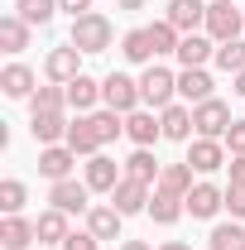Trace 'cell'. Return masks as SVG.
I'll return each mask as SVG.
<instances>
[{
	"mask_svg": "<svg viewBox=\"0 0 245 250\" xmlns=\"http://www.w3.org/2000/svg\"><path fill=\"white\" fill-rule=\"evenodd\" d=\"M67 43H72L77 53H106V48H111V20L96 15V10L77 15V20H72V34H67Z\"/></svg>",
	"mask_w": 245,
	"mask_h": 250,
	"instance_id": "obj_1",
	"label": "cell"
},
{
	"mask_svg": "<svg viewBox=\"0 0 245 250\" xmlns=\"http://www.w3.org/2000/svg\"><path fill=\"white\" fill-rule=\"evenodd\" d=\"M173 92H178V77H173L168 67L149 62V67H144V77H140V96H144V106L163 111V106H173Z\"/></svg>",
	"mask_w": 245,
	"mask_h": 250,
	"instance_id": "obj_2",
	"label": "cell"
},
{
	"mask_svg": "<svg viewBox=\"0 0 245 250\" xmlns=\"http://www.w3.org/2000/svg\"><path fill=\"white\" fill-rule=\"evenodd\" d=\"M245 29V10H236L231 0H212L207 5V39L226 43V39H241Z\"/></svg>",
	"mask_w": 245,
	"mask_h": 250,
	"instance_id": "obj_3",
	"label": "cell"
},
{
	"mask_svg": "<svg viewBox=\"0 0 245 250\" xmlns=\"http://www.w3.org/2000/svg\"><path fill=\"white\" fill-rule=\"evenodd\" d=\"M101 101L111 106V111H121V116H130V111H140V82L135 77H125V72H111L106 82H101Z\"/></svg>",
	"mask_w": 245,
	"mask_h": 250,
	"instance_id": "obj_4",
	"label": "cell"
},
{
	"mask_svg": "<svg viewBox=\"0 0 245 250\" xmlns=\"http://www.w3.org/2000/svg\"><path fill=\"white\" fill-rule=\"evenodd\" d=\"M192 125H197V135H202V140H226V130H231V106L212 96V101L192 106Z\"/></svg>",
	"mask_w": 245,
	"mask_h": 250,
	"instance_id": "obj_5",
	"label": "cell"
},
{
	"mask_svg": "<svg viewBox=\"0 0 245 250\" xmlns=\"http://www.w3.org/2000/svg\"><path fill=\"white\" fill-rule=\"evenodd\" d=\"M149 183H140V178H121L116 183V192H111V207L121 212V217H130V212H149Z\"/></svg>",
	"mask_w": 245,
	"mask_h": 250,
	"instance_id": "obj_6",
	"label": "cell"
},
{
	"mask_svg": "<svg viewBox=\"0 0 245 250\" xmlns=\"http://www.w3.org/2000/svg\"><path fill=\"white\" fill-rule=\"evenodd\" d=\"M163 20L178 34H197V29H207V5L202 0H168V15Z\"/></svg>",
	"mask_w": 245,
	"mask_h": 250,
	"instance_id": "obj_7",
	"label": "cell"
},
{
	"mask_svg": "<svg viewBox=\"0 0 245 250\" xmlns=\"http://www.w3.org/2000/svg\"><path fill=\"white\" fill-rule=\"evenodd\" d=\"M87 197H92V188L77 183V178H62V183H53V192H48V202H53L58 212H67V217H72V212H92Z\"/></svg>",
	"mask_w": 245,
	"mask_h": 250,
	"instance_id": "obj_8",
	"label": "cell"
},
{
	"mask_svg": "<svg viewBox=\"0 0 245 250\" xmlns=\"http://www.w3.org/2000/svg\"><path fill=\"white\" fill-rule=\"evenodd\" d=\"M187 164H192V173H216V168H226V149L216 145V140H192L187 145Z\"/></svg>",
	"mask_w": 245,
	"mask_h": 250,
	"instance_id": "obj_9",
	"label": "cell"
},
{
	"mask_svg": "<svg viewBox=\"0 0 245 250\" xmlns=\"http://www.w3.org/2000/svg\"><path fill=\"white\" fill-rule=\"evenodd\" d=\"M72 164H77V154H72L67 145H43V149H39V173L53 178V183H62V178L72 173Z\"/></svg>",
	"mask_w": 245,
	"mask_h": 250,
	"instance_id": "obj_10",
	"label": "cell"
},
{
	"mask_svg": "<svg viewBox=\"0 0 245 250\" xmlns=\"http://www.w3.org/2000/svg\"><path fill=\"white\" fill-rule=\"evenodd\" d=\"M82 53H77V48H72V43H62V48H53V53H48V62H43V72H48V77H53V82H62V87H67V82H72V77H82Z\"/></svg>",
	"mask_w": 245,
	"mask_h": 250,
	"instance_id": "obj_11",
	"label": "cell"
},
{
	"mask_svg": "<svg viewBox=\"0 0 245 250\" xmlns=\"http://www.w3.org/2000/svg\"><path fill=\"white\" fill-rule=\"evenodd\" d=\"M221 207H226V192L216 183H192V192H187V212H192V217L207 221V217H216Z\"/></svg>",
	"mask_w": 245,
	"mask_h": 250,
	"instance_id": "obj_12",
	"label": "cell"
},
{
	"mask_svg": "<svg viewBox=\"0 0 245 250\" xmlns=\"http://www.w3.org/2000/svg\"><path fill=\"white\" fill-rule=\"evenodd\" d=\"M121 178H125V173L116 168V159H106V154L87 159V188H92V192H116Z\"/></svg>",
	"mask_w": 245,
	"mask_h": 250,
	"instance_id": "obj_13",
	"label": "cell"
},
{
	"mask_svg": "<svg viewBox=\"0 0 245 250\" xmlns=\"http://www.w3.org/2000/svg\"><path fill=\"white\" fill-rule=\"evenodd\" d=\"M125 135H130L140 149H149L154 140H163V125L154 121V111H130V116H125Z\"/></svg>",
	"mask_w": 245,
	"mask_h": 250,
	"instance_id": "obj_14",
	"label": "cell"
},
{
	"mask_svg": "<svg viewBox=\"0 0 245 250\" xmlns=\"http://www.w3.org/2000/svg\"><path fill=\"white\" fill-rule=\"evenodd\" d=\"M29 130L39 145H58V140H67V121H62V111H34L29 116Z\"/></svg>",
	"mask_w": 245,
	"mask_h": 250,
	"instance_id": "obj_15",
	"label": "cell"
},
{
	"mask_svg": "<svg viewBox=\"0 0 245 250\" xmlns=\"http://www.w3.org/2000/svg\"><path fill=\"white\" fill-rule=\"evenodd\" d=\"M207 58H216V39H207V34H183L178 62L183 67H207Z\"/></svg>",
	"mask_w": 245,
	"mask_h": 250,
	"instance_id": "obj_16",
	"label": "cell"
},
{
	"mask_svg": "<svg viewBox=\"0 0 245 250\" xmlns=\"http://www.w3.org/2000/svg\"><path fill=\"white\" fill-rule=\"evenodd\" d=\"M187 212V197H178V192H163V188H154L149 197V217L159 221V226H173V221Z\"/></svg>",
	"mask_w": 245,
	"mask_h": 250,
	"instance_id": "obj_17",
	"label": "cell"
},
{
	"mask_svg": "<svg viewBox=\"0 0 245 250\" xmlns=\"http://www.w3.org/2000/svg\"><path fill=\"white\" fill-rule=\"evenodd\" d=\"M34 231H39V246H62L72 231H67V212H58V207H48V212H39V221H34Z\"/></svg>",
	"mask_w": 245,
	"mask_h": 250,
	"instance_id": "obj_18",
	"label": "cell"
},
{
	"mask_svg": "<svg viewBox=\"0 0 245 250\" xmlns=\"http://www.w3.org/2000/svg\"><path fill=\"white\" fill-rule=\"evenodd\" d=\"M34 241H39L34 221H24V217H5V221H0V246H5V250H29Z\"/></svg>",
	"mask_w": 245,
	"mask_h": 250,
	"instance_id": "obj_19",
	"label": "cell"
},
{
	"mask_svg": "<svg viewBox=\"0 0 245 250\" xmlns=\"http://www.w3.org/2000/svg\"><path fill=\"white\" fill-rule=\"evenodd\" d=\"M178 96H187L192 106L212 101V77H207V67H183V77H178Z\"/></svg>",
	"mask_w": 245,
	"mask_h": 250,
	"instance_id": "obj_20",
	"label": "cell"
},
{
	"mask_svg": "<svg viewBox=\"0 0 245 250\" xmlns=\"http://www.w3.org/2000/svg\"><path fill=\"white\" fill-rule=\"evenodd\" d=\"M121 212H116V207H92V212H87V231H92L96 241H121Z\"/></svg>",
	"mask_w": 245,
	"mask_h": 250,
	"instance_id": "obj_21",
	"label": "cell"
},
{
	"mask_svg": "<svg viewBox=\"0 0 245 250\" xmlns=\"http://www.w3.org/2000/svg\"><path fill=\"white\" fill-rule=\"evenodd\" d=\"M96 101H101V82H96V77L82 72V77L67 82V106H72V111H92Z\"/></svg>",
	"mask_w": 245,
	"mask_h": 250,
	"instance_id": "obj_22",
	"label": "cell"
},
{
	"mask_svg": "<svg viewBox=\"0 0 245 250\" xmlns=\"http://www.w3.org/2000/svg\"><path fill=\"white\" fill-rule=\"evenodd\" d=\"M159 125H163V140H192V111L187 106H163V116H159Z\"/></svg>",
	"mask_w": 245,
	"mask_h": 250,
	"instance_id": "obj_23",
	"label": "cell"
},
{
	"mask_svg": "<svg viewBox=\"0 0 245 250\" xmlns=\"http://www.w3.org/2000/svg\"><path fill=\"white\" fill-rule=\"evenodd\" d=\"M154 188H163V192H178V197H187L192 192V164H163V173H159V183Z\"/></svg>",
	"mask_w": 245,
	"mask_h": 250,
	"instance_id": "obj_24",
	"label": "cell"
},
{
	"mask_svg": "<svg viewBox=\"0 0 245 250\" xmlns=\"http://www.w3.org/2000/svg\"><path fill=\"white\" fill-rule=\"evenodd\" d=\"M29 29H34V24H24L20 15H5V20H0V48H5V53L29 48Z\"/></svg>",
	"mask_w": 245,
	"mask_h": 250,
	"instance_id": "obj_25",
	"label": "cell"
},
{
	"mask_svg": "<svg viewBox=\"0 0 245 250\" xmlns=\"http://www.w3.org/2000/svg\"><path fill=\"white\" fill-rule=\"evenodd\" d=\"M67 149L72 154H101V140H96V130H92V121H72L67 125Z\"/></svg>",
	"mask_w": 245,
	"mask_h": 250,
	"instance_id": "obj_26",
	"label": "cell"
},
{
	"mask_svg": "<svg viewBox=\"0 0 245 250\" xmlns=\"http://www.w3.org/2000/svg\"><path fill=\"white\" fill-rule=\"evenodd\" d=\"M0 87H5V96H34V72L24 62H10L0 72Z\"/></svg>",
	"mask_w": 245,
	"mask_h": 250,
	"instance_id": "obj_27",
	"label": "cell"
},
{
	"mask_svg": "<svg viewBox=\"0 0 245 250\" xmlns=\"http://www.w3.org/2000/svg\"><path fill=\"white\" fill-rule=\"evenodd\" d=\"M159 159L149 154V149H135V154L125 159V178H140V183H159Z\"/></svg>",
	"mask_w": 245,
	"mask_h": 250,
	"instance_id": "obj_28",
	"label": "cell"
},
{
	"mask_svg": "<svg viewBox=\"0 0 245 250\" xmlns=\"http://www.w3.org/2000/svg\"><path fill=\"white\" fill-rule=\"evenodd\" d=\"M121 53H125L130 62H154V58H159V53H154V43H149V29H130V34L121 39Z\"/></svg>",
	"mask_w": 245,
	"mask_h": 250,
	"instance_id": "obj_29",
	"label": "cell"
},
{
	"mask_svg": "<svg viewBox=\"0 0 245 250\" xmlns=\"http://www.w3.org/2000/svg\"><path fill=\"white\" fill-rule=\"evenodd\" d=\"M87 121H92V130H96V140H101V145H111L116 135H125V121H121V111H111V106H106V111H92Z\"/></svg>",
	"mask_w": 245,
	"mask_h": 250,
	"instance_id": "obj_30",
	"label": "cell"
},
{
	"mask_svg": "<svg viewBox=\"0 0 245 250\" xmlns=\"http://www.w3.org/2000/svg\"><path fill=\"white\" fill-rule=\"evenodd\" d=\"M149 43H154V53L163 58V53H178V43H183V34L173 29L168 20H154V24H149Z\"/></svg>",
	"mask_w": 245,
	"mask_h": 250,
	"instance_id": "obj_31",
	"label": "cell"
},
{
	"mask_svg": "<svg viewBox=\"0 0 245 250\" xmlns=\"http://www.w3.org/2000/svg\"><path fill=\"white\" fill-rule=\"evenodd\" d=\"M15 15H20L24 24H48V20L58 15V0H20Z\"/></svg>",
	"mask_w": 245,
	"mask_h": 250,
	"instance_id": "obj_32",
	"label": "cell"
},
{
	"mask_svg": "<svg viewBox=\"0 0 245 250\" xmlns=\"http://www.w3.org/2000/svg\"><path fill=\"white\" fill-rule=\"evenodd\" d=\"M216 67H221V72H241V67H245V39L216 43Z\"/></svg>",
	"mask_w": 245,
	"mask_h": 250,
	"instance_id": "obj_33",
	"label": "cell"
},
{
	"mask_svg": "<svg viewBox=\"0 0 245 250\" xmlns=\"http://www.w3.org/2000/svg\"><path fill=\"white\" fill-rule=\"evenodd\" d=\"M212 250H245V231L236 226V221H226V226H216L212 241H207Z\"/></svg>",
	"mask_w": 245,
	"mask_h": 250,
	"instance_id": "obj_34",
	"label": "cell"
},
{
	"mask_svg": "<svg viewBox=\"0 0 245 250\" xmlns=\"http://www.w3.org/2000/svg\"><path fill=\"white\" fill-rule=\"evenodd\" d=\"M20 207H24V183L20 178H5L0 183V212L5 217H20Z\"/></svg>",
	"mask_w": 245,
	"mask_h": 250,
	"instance_id": "obj_35",
	"label": "cell"
},
{
	"mask_svg": "<svg viewBox=\"0 0 245 250\" xmlns=\"http://www.w3.org/2000/svg\"><path fill=\"white\" fill-rule=\"evenodd\" d=\"M67 106V87H39L34 92V111H62Z\"/></svg>",
	"mask_w": 245,
	"mask_h": 250,
	"instance_id": "obj_36",
	"label": "cell"
},
{
	"mask_svg": "<svg viewBox=\"0 0 245 250\" xmlns=\"http://www.w3.org/2000/svg\"><path fill=\"white\" fill-rule=\"evenodd\" d=\"M226 212H231V217H245V183L226 188Z\"/></svg>",
	"mask_w": 245,
	"mask_h": 250,
	"instance_id": "obj_37",
	"label": "cell"
},
{
	"mask_svg": "<svg viewBox=\"0 0 245 250\" xmlns=\"http://www.w3.org/2000/svg\"><path fill=\"white\" fill-rule=\"evenodd\" d=\"M62 250H101V241H96L92 231H72V236L62 241Z\"/></svg>",
	"mask_w": 245,
	"mask_h": 250,
	"instance_id": "obj_38",
	"label": "cell"
},
{
	"mask_svg": "<svg viewBox=\"0 0 245 250\" xmlns=\"http://www.w3.org/2000/svg\"><path fill=\"white\" fill-rule=\"evenodd\" d=\"M226 149H231V154H245V121H231V130H226Z\"/></svg>",
	"mask_w": 245,
	"mask_h": 250,
	"instance_id": "obj_39",
	"label": "cell"
},
{
	"mask_svg": "<svg viewBox=\"0 0 245 250\" xmlns=\"http://www.w3.org/2000/svg\"><path fill=\"white\" fill-rule=\"evenodd\" d=\"M226 168H231V183H245V154H231Z\"/></svg>",
	"mask_w": 245,
	"mask_h": 250,
	"instance_id": "obj_40",
	"label": "cell"
},
{
	"mask_svg": "<svg viewBox=\"0 0 245 250\" xmlns=\"http://www.w3.org/2000/svg\"><path fill=\"white\" fill-rule=\"evenodd\" d=\"M58 10H67V15L77 20V15H87V10H92V0H58Z\"/></svg>",
	"mask_w": 245,
	"mask_h": 250,
	"instance_id": "obj_41",
	"label": "cell"
},
{
	"mask_svg": "<svg viewBox=\"0 0 245 250\" xmlns=\"http://www.w3.org/2000/svg\"><path fill=\"white\" fill-rule=\"evenodd\" d=\"M231 92H236V96H245V67L236 72V87H231Z\"/></svg>",
	"mask_w": 245,
	"mask_h": 250,
	"instance_id": "obj_42",
	"label": "cell"
},
{
	"mask_svg": "<svg viewBox=\"0 0 245 250\" xmlns=\"http://www.w3.org/2000/svg\"><path fill=\"white\" fill-rule=\"evenodd\" d=\"M121 10H144V0H116Z\"/></svg>",
	"mask_w": 245,
	"mask_h": 250,
	"instance_id": "obj_43",
	"label": "cell"
},
{
	"mask_svg": "<svg viewBox=\"0 0 245 250\" xmlns=\"http://www.w3.org/2000/svg\"><path fill=\"white\" fill-rule=\"evenodd\" d=\"M121 250H149L144 241H121Z\"/></svg>",
	"mask_w": 245,
	"mask_h": 250,
	"instance_id": "obj_44",
	"label": "cell"
},
{
	"mask_svg": "<svg viewBox=\"0 0 245 250\" xmlns=\"http://www.w3.org/2000/svg\"><path fill=\"white\" fill-rule=\"evenodd\" d=\"M159 250H192L187 241H168V246H159Z\"/></svg>",
	"mask_w": 245,
	"mask_h": 250,
	"instance_id": "obj_45",
	"label": "cell"
},
{
	"mask_svg": "<svg viewBox=\"0 0 245 250\" xmlns=\"http://www.w3.org/2000/svg\"><path fill=\"white\" fill-rule=\"evenodd\" d=\"M39 250H53V246H39ZM58 250H62V246H58Z\"/></svg>",
	"mask_w": 245,
	"mask_h": 250,
	"instance_id": "obj_46",
	"label": "cell"
}]
</instances>
